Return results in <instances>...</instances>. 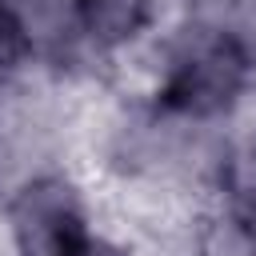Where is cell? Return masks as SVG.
<instances>
[{"label":"cell","mask_w":256,"mask_h":256,"mask_svg":"<svg viewBox=\"0 0 256 256\" xmlns=\"http://www.w3.org/2000/svg\"><path fill=\"white\" fill-rule=\"evenodd\" d=\"M88 176L112 192L192 208L232 192L236 128L192 124L136 84H112L80 128Z\"/></svg>","instance_id":"obj_1"},{"label":"cell","mask_w":256,"mask_h":256,"mask_svg":"<svg viewBox=\"0 0 256 256\" xmlns=\"http://www.w3.org/2000/svg\"><path fill=\"white\" fill-rule=\"evenodd\" d=\"M132 84L192 124L240 128L256 108V40L244 28L172 16Z\"/></svg>","instance_id":"obj_2"},{"label":"cell","mask_w":256,"mask_h":256,"mask_svg":"<svg viewBox=\"0 0 256 256\" xmlns=\"http://www.w3.org/2000/svg\"><path fill=\"white\" fill-rule=\"evenodd\" d=\"M96 224L100 188L76 160L24 172L0 196V256H64Z\"/></svg>","instance_id":"obj_3"},{"label":"cell","mask_w":256,"mask_h":256,"mask_svg":"<svg viewBox=\"0 0 256 256\" xmlns=\"http://www.w3.org/2000/svg\"><path fill=\"white\" fill-rule=\"evenodd\" d=\"M72 12L92 68L112 88L160 40L172 20V0H72Z\"/></svg>","instance_id":"obj_4"},{"label":"cell","mask_w":256,"mask_h":256,"mask_svg":"<svg viewBox=\"0 0 256 256\" xmlns=\"http://www.w3.org/2000/svg\"><path fill=\"white\" fill-rule=\"evenodd\" d=\"M176 256H256V204L216 196L184 208L172 232Z\"/></svg>","instance_id":"obj_5"},{"label":"cell","mask_w":256,"mask_h":256,"mask_svg":"<svg viewBox=\"0 0 256 256\" xmlns=\"http://www.w3.org/2000/svg\"><path fill=\"white\" fill-rule=\"evenodd\" d=\"M64 256H156L152 244H144L136 232H128V224H96L76 248H68Z\"/></svg>","instance_id":"obj_6"},{"label":"cell","mask_w":256,"mask_h":256,"mask_svg":"<svg viewBox=\"0 0 256 256\" xmlns=\"http://www.w3.org/2000/svg\"><path fill=\"white\" fill-rule=\"evenodd\" d=\"M248 204H256V196H252V200H248Z\"/></svg>","instance_id":"obj_7"}]
</instances>
